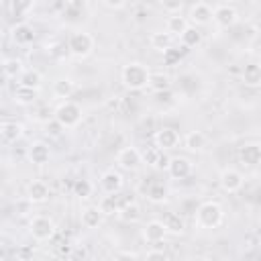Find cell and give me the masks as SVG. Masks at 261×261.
Instances as JSON below:
<instances>
[{
  "label": "cell",
  "instance_id": "6da1fadb",
  "mask_svg": "<svg viewBox=\"0 0 261 261\" xmlns=\"http://www.w3.org/2000/svg\"><path fill=\"white\" fill-rule=\"evenodd\" d=\"M224 220V210L218 202L214 200H208V202H202L196 210V216H194V222L198 228H204V230H210V228H218Z\"/></svg>",
  "mask_w": 261,
  "mask_h": 261
},
{
  "label": "cell",
  "instance_id": "7a4b0ae2",
  "mask_svg": "<svg viewBox=\"0 0 261 261\" xmlns=\"http://www.w3.org/2000/svg\"><path fill=\"white\" fill-rule=\"evenodd\" d=\"M120 82L124 84V88L139 92V90L147 88V82H149V69H147L143 63H137V61L126 63V65L122 67V71H120Z\"/></svg>",
  "mask_w": 261,
  "mask_h": 261
},
{
  "label": "cell",
  "instance_id": "3957f363",
  "mask_svg": "<svg viewBox=\"0 0 261 261\" xmlns=\"http://www.w3.org/2000/svg\"><path fill=\"white\" fill-rule=\"evenodd\" d=\"M82 116H84V110L77 102H71V100H63L57 104V108L53 110V118L63 126V128H75L80 122H82Z\"/></svg>",
  "mask_w": 261,
  "mask_h": 261
},
{
  "label": "cell",
  "instance_id": "277c9868",
  "mask_svg": "<svg viewBox=\"0 0 261 261\" xmlns=\"http://www.w3.org/2000/svg\"><path fill=\"white\" fill-rule=\"evenodd\" d=\"M67 51L77 57V59H86L92 51H94V37L86 31H77L67 39Z\"/></svg>",
  "mask_w": 261,
  "mask_h": 261
},
{
  "label": "cell",
  "instance_id": "5b68a950",
  "mask_svg": "<svg viewBox=\"0 0 261 261\" xmlns=\"http://www.w3.org/2000/svg\"><path fill=\"white\" fill-rule=\"evenodd\" d=\"M29 232L35 241H51V237L55 234V222L49 218V216H33L31 222H29Z\"/></svg>",
  "mask_w": 261,
  "mask_h": 261
},
{
  "label": "cell",
  "instance_id": "8992f818",
  "mask_svg": "<svg viewBox=\"0 0 261 261\" xmlns=\"http://www.w3.org/2000/svg\"><path fill=\"white\" fill-rule=\"evenodd\" d=\"M237 20H239V12L230 4H220L212 10V22L218 29H230L237 24Z\"/></svg>",
  "mask_w": 261,
  "mask_h": 261
},
{
  "label": "cell",
  "instance_id": "52a82bcc",
  "mask_svg": "<svg viewBox=\"0 0 261 261\" xmlns=\"http://www.w3.org/2000/svg\"><path fill=\"white\" fill-rule=\"evenodd\" d=\"M218 184H220V188H222L226 194H234V192H239V190L243 188L245 177H243V173H241L239 169H234V167H226V169L220 171Z\"/></svg>",
  "mask_w": 261,
  "mask_h": 261
},
{
  "label": "cell",
  "instance_id": "ba28073f",
  "mask_svg": "<svg viewBox=\"0 0 261 261\" xmlns=\"http://www.w3.org/2000/svg\"><path fill=\"white\" fill-rule=\"evenodd\" d=\"M153 141H155V147H159L163 151H171L179 145V133L171 126H161V128L155 130Z\"/></svg>",
  "mask_w": 261,
  "mask_h": 261
},
{
  "label": "cell",
  "instance_id": "9c48e42d",
  "mask_svg": "<svg viewBox=\"0 0 261 261\" xmlns=\"http://www.w3.org/2000/svg\"><path fill=\"white\" fill-rule=\"evenodd\" d=\"M116 163H118L120 169L133 171V169H137V167L143 163V159H141V151H139L137 147H124V149L118 151V155H116Z\"/></svg>",
  "mask_w": 261,
  "mask_h": 261
},
{
  "label": "cell",
  "instance_id": "30bf717a",
  "mask_svg": "<svg viewBox=\"0 0 261 261\" xmlns=\"http://www.w3.org/2000/svg\"><path fill=\"white\" fill-rule=\"evenodd\" d=\"M49 196H51V190L43 179H33L27 186V200L31 204H45L49 200Z\"/></svg>",
  "mask_w": 261,
  "mask_h": 261
},
{
  "label": "cell",
  "instance_id": "8fae6325",
  "mask_svg": "<svg viewBox=\"0 0 261 261\" xmlns=\"http://www.w3.org/2000/svg\"><path fill=\"white\" fill-rule=\"evenodd\" d=\"M190 22L194 27H206L212 22V8L206 4V2H196L192 8H190V14H188Z\"/></svg>",
  "mask_w": 261,
  "mask_h": 261
},
{
  "label": "cell",
  "instance_id": "7c38bea8",
  "mask_svg": "<svg viewBox=\"0 0 261 261\" xmlns=\"http://www.w3.org/2000/svg\"><path fill=\"white\" fill-rule=\"evenodd\" d=\"M165 169L173 179H186L192 173V161L188 157H169Z\"/></svg>",
  "mask_w": 261,
  "mask_h": 261
},
{
  "label": "cell",
  "instance_id": "4fadbf2b",
  "mask_svg": "<svg viewBox=\"0 0 261 261\" xmlns=\"http://www.w3.org/2000/svg\"><path fill=\"white\" fill-rule=\"evenodd\" d=\"M122 184H124L122 173L116 171V169H108V171H104L100 175V188H102L104 194H116V192H120L122 190Z\"/></svg>",
  "mask_w": 261,
  "mask_h": 261
},
{
  "label": "cell",
  "instance_id": "5bb4252c",
  "mask_svg": "<svg viewBox=\"0 0 261 261\" xmlns=\"http://www.w3.org/2000/svg\"><path fill=\"white\" fill-rule=\"evenodd\" d=\"M141 159H143V163H147V165H151V167H155V169H165L167 163H169L167 153H165L163 149H159V147H149V149H145V151L141 153Z\"/></svg>",
  "mask_w": 261,
  "mask_h": 261
},
{
  "label": "cell",
  "instance_id": "9a60e30c",
  "mask_svg": "<svg viewBox=\"0 0 261 261\" xmlns=\"http://www.w3.org/2000/svg\"><path fill=\"white\" fill-rule=\"evenodd\" d=\"M239 161L247 167H255L261 161V147L259 143H245L239 147Z\"/></svg>",
  "mask_w": 261,
  "mask_h": 261
},
{
  "label": "cell",
  "instance_id": "2e32d148",
  "mask_svg": "<svg viewBox=\"0 0 261 261\" xmlns=\"http://www.w3.org/2000/svg\"><path fill=\"white\" fill-rule=\"evenodd\" d=\"M27 157H29V161L35 163V165H45V163L49 161V157H51V149H49V145H47L45 141H35V143L27 149Z\"/></svg>",
  "mask_w": 261,
  "mask_h": 261
},
{
  "label": "cell",
  "instance_id": "e0dca14e",
  "mask_svg": "<svg viewBox=\"0 0 261 261\" xmlns=\"http://www.w3.org/2000/svg\"><path fill=\"white\" fill-rule=\"evenodd\" d=\"M165 226L161 220H149L143 228V239L149 243V245H159L165 241Z\"/></svg>",
  "mask_w": 261,
  "mask_h": 261
},
{
  "label": "cell",
  "instance_id": "ac0fdd59",
  "mask_svg": "<svg viewBox=\"0 0 261 261\" xmlns=\"http://www.w3.org/2000/svg\"><path fill=\"white\" fill-rule=\"evenodd\" d=\"M161 222H163L167 234L179 237V234H184V230H186V220H184V216H181L179 212H167Z\"/></svg>",
  "mask_w": 261,
  "mask_h": 261
},
{
  "label": "cell",
  "instance_id": "d6986e66",
  "mask_svg": "<svg viewBox=\"0 0 261 261\" xmlns=\"http://www.w3.org/2000/svg\"><path fill=\"white\" fill-rule=\"evenodd\" d=\"M10 35H12V41L16 43V45H31L33 41H35V31H33V27L31 24H27V22H18V24H14L12 27V31H10Z\"/></svg>",
  "mask_w": 261,
  "mask_h": 261
},
{
  "label": "cell",
  "instance_id": "ffe728a7",
  "mask_svg": "<svg viewBox=\"0 0 261 261\" xmlns=\"http://www.w3.org/2000/svg\"><path fill=\"white\" fill-rule=\"evenodd\" d=\"M102 220H104V214L100 212V208L98 206H88V208H84L82 210V214H80V222H82V226L84 228H98L100 224H102Z\"/></svg>",
  "mask_w": 261,
  "mask_h": 261
},
{
  "label": "cell",
  "instance_id": "44dd1931",
  "mask_svg": "<svg viewBox=\"0 0 261 261\" xmlns=\"http://www.w3.org/2000/svg\"><path fill=\"white\" fill-rule=\"evenodd\" d=\"M39 98V90L35 88H29V86H20L14 90V102L20 104V106H33Z\"/></svg>",
  "mask_w": 261,
  "mask_h": 261
},
{
  "label": "cell",
  "instance_id": "7402d4cb",
  "mask_svg": "<svg viewBox=\"0 0 261 261\" xmlns=\"http://www.w3.org/2000/svg\"><path fill=\"white\" fill-rule=\"evenodd\" d=\"M179 41H181V47H198L202 43V31H200V27L188 24L181 31V35H179Z\"/></svg>",
  "mask_w": 261,
  "mask_h": 261
},
{
  "label": "cell",
  "instance_id": "603a6c76",
  "mask_svg": "<svg viewBox=\"0 0 261 261\" xmlns=\"http://www.w3.org/2000/svg\"><path fill=\"white\" fill-rule=\"evenodd\" d=\"M73 90H75V84H73L69 77H57V80L53 82V86H51L53 96H55V98H61V100L69 98V96L73 94Z\"/></svg>",
  "mask_w": 261,
  "mask_h": 261
},
{
  "label": "cell",
  "instance_id": "cb8c5ba5",
  "mask_svg": "<svg viewBox=\"0 0 261 261\" xmlns=\"http://www.w3.org/2000/svg\"><path fill=\"white\" fill-rule=\"evenodd\" d=\"M147 88H151L153 92L171 90V80H169V75H165L163 71H149V82H147Z\"/></svg>",
  "mask_w": 261,
  "mask_h": 261
},
{
  "label": "cell",
  "instance_id": "d4e9b609",
  "mask_svg": "<svg viewBox=\"0 0 261 261\" xmlns=\"http://www.w3.org/2000/svg\"><path fill=\"white\" fill-rule=\"evenodd\" d=\"M184 147H186L188 151H194V153L202 151V149L206 147V135H204L202 130H190V133L184 137Z\"/></svg>",
  "mask_w": 261,
  "mask_h": 261
},
{
  "label": "cell",
  "instance_id": "484cf974",
  "mask_svg": "<svg viewBox=\"0 0 261 261\" xmlns=\"http://www.w3.org/2000/svg\"><path fill=\"white\" fill-rule=\"evenodd\" d=\"M243 84L249 88H259L261 86V67L257 63H249L243 69Z\"/></svg>",
  "mask_w": 261,
  "mask_h": 261
},
{
  "label": "cell",
  "instance_id": "4316f807",
  "mask_svg": "<svg viewBox=\"0 0 261 261\" xmlns=\"http://www.w3.org/2000/svg\"><path fill=\"white\" fill-rule=\"evenodd\" d=\"M167 196H169V190H167V186H165L163 181H153V184L147 188V198H149V202H153V204L165 202Z\"/></svg>",
  "mask_w": 261,
  "mask_h": 261
},
{
  "label": "cell",
  "instance_id": "83f0119b",
  "mask_svg": "<svg viewBox=\"0 0 261 261\" xmlns=\"http://www.w3.org/2000/svg\"><path fill=\"white\" fill-rule=\"evenodd\" d=\"M18 84H20V86H29V88L39 90L41 84H43V75H41L39 69H22V73L18 75Z\"/></svg>",
  "mask_w": 261,
  "mask_h": 261
},
{
  "label": "cell",
  "instance_id": "f1b7e54d",
  "mask_svg": "<svg viewBox=\"0 0 261 261\" xmlns=\"http://www.w3.org/2000/svg\"><path fill=\"white\" fill-rule=\"evenodd\" d=\"M149 41H151V47H153L155 51H159V53L173 45V37H171L167 31H157V33H153Z\"/></svg>",
  "mask_w": 261,
  "mask_h": 261
},
{
  "label": "cell",
  "instance_id": "f546056e",
  "mask_svg": "<svg viewBox=\"0 0 261 261\" xmlns=\"http://www.w3.org/2000/svg\"><path fill=\"white\" fill-rule=\"evenodd\" d=\"M124 222H137V220H141V216H143V212H141V206L137 204V202H130V204H126V206H122L118 212H116Z\"/></svg>",
  "mask_w": 261,
  "mask_h": 261
},
{
  "label": "cell",
  "instance_id": "4dcf8cb0",
  "mask_svg": "<svg viewBox=\"0 0 261 261\" xmlns=\"http://www.w3.org/2000/svg\"><path fill=\"white\" fill-rule=\"evenodd\" d=\"M98 208L104 216H114L118 212V202H116V194H106L100 198L98 202Z\"/></svg>",
  "mask_w": 261,
  "mask_h": 261
},
{
  "label": "cell",
  "instance_id": "1f68e13d",
  "mask_svg": "<svg viewBox=\"0 0 261 261\" xmlns=\"http://www.w3.org/2000/svg\"><path fill=\"white\" fill-rule=\"evenodd\" d=\"M0 126H2L4 141H8V143H14L16 139L22 137V124H18V122L8 120V122H4V124H0Z\"/></svg>",
  "mask_w": 261,
  "mask_h": 261
},
{
  "label": "cell",
  "instance_id": "d6a6232c",
  "mask_svg": "<svg viewBox=\"0 0 261 261\" xmlns=\"http://www.w3.org/2000/svg\"><path fill=\"white\" fill-rule=\"evenodd\" d=\"M51 239H55V234H53ZM73 249H75V247L71 245V241H69V239H63V237L55 239L53 251H55V255H57V257H61V259H65V257H71V255H73Z\"/></svg>",
  "mask_w": 261,
  "mask_h": 261
},
{
  "label": "cell",
  "instance_id": "836d02e7",
  "mask_svg": "<svg viewBox=\"0 0 261 261\" xmlns=\"http://www.w3.org/2000/svg\"><path fill=\"white\" fill-rule=\"evenodd\" d=\"M186 27H188V18L186 16H169L167 18V24H165V31L171 37H179Z\"/></svg>",
  "mask_w": 261,
  "mask_h": 261
},
{
  "label": "cell",
  "instance_id": "e575fe53",
  "mask_svg": "<svg viewBox=\"0 0 261 261\" xmlns=\"http://www.w3.org/2000/svg\"><path fill=\"white\" fill-rule=\"evenodd\" d=\"M163 53V65H167V67H173V65H179V61L184 59V49H179V47H167L165 51H161Z\"/></svg>",
  "mask_w": 261,
  "mask_h": 261
},
{
  "label": "cell",
  "instance_id": "d590c367",
  "mask_svg": "<svg viewBox=\"0 0 261 261\" xmlns=\"http://www.w3.org/2000/svg\"><path fill=\"white\" fill-rule=\"evenodd\" d=\"M92 192H94V186H92L90 179H75L73 181V196H77L80 200L90 198Z\"/></svg>",
  "mask_w": 261,
  "mask_h": 261
},
{
  "label": "cell",
  "instance_id": "8d00e7d4",
  "mask_svg": "<svg viewBox=\"0 0 261 261\" xmlns=\"http://www.w3.org/2000/svg\"><path fill=\"white\" fill-rule=\"evenodd\" d=\"M2 69H4V73L8 75V77H16V75H20L22 73V61L20 59H16V57H10V59H6L4 61V65H2Z\"/></svg>",
  "mask_w": 261,
  "mask_h": 261
},
{
  "label": "cell",
  "instance_id": "74e56055",
  "mask_svg": "<svg viewBox=\"0 0 261 261\" xmlns=\"http://www.w3.org/2000/svg\"><path fill=\"white\" fill-rule=\"evenodd\" d=\"M35 0H10V10L12 14L20 16V14H27L31 8H33Z\"/></svg>",
  "mask_w": 261,
  "mask_h": 261
},
{
  "label": "cell",
  "instance_id": "f35d334b",
  "mask_svg": "<svg viewBox=\"0 0 261 261\" xmlns=\"http://www.w3.org/2000/svg\"><path fill=\"white\" fill-rule=\"evenodd\" d=\"M159 4L163 6V10H167V12L175 14V12H179V10H181L184 0H159Z\"/></svg>",
  "mask_w": 261,
  "mask_h": 261
},
{
  "label": "cell",
  "instance_id": "ab89813d",
  "mask_svg": "<svg viewBox=\"0 0 261 261\" xmlns=\"http://www.w3.org/2000/svg\"><path fill=\"white\" fill-rule=\"evenodd\" d=\"M45 128H47V133H49L51 137H59V135L65 130V128H63V126H61V124H59L55 118H51L49 122H45Z\"/></svg>",
  "mask_w": 261,
  "mask_h": 261
},
{
  "label": "cell",
  "instance_id": "60d3db41",
  "mask_svg": "<svg viewBox=\"0 0 261 261\" xmlns=\"http://www.w3.org/2000/svg\"><path fill=\"white\" fill-rule=\"evenodd\" d=\"M35 118H37L39 122H43V124H45V122H49V120L53 118V110H51L49 106H43V108H39V110H37Z\"/></svg>",
  "mask_w": 261,
  "mask_h": 261
},
{
  "label": "cell",
  "instance_id": "b9f144b4",
  "mask_svg": "<svg viewBox=\"0 0 261 261\" xmlns=\"http://www.w3.org/2000/svg\"><path fill=\"white\" fill-rule=\"evenodd\" d=\"M145 257H147V259H165L167 255H165L163 249H151V251H147Z\"/></svg>",
  "mask_w": 261,
  "mask_h": 261
},
{
  "label": "cell",
  "instance_id": "7bdbcfd3",
  "mask_svg": "<svg viewBox=\"0 0 261 261\" xmlns=\"http://www.w3.org/2000/svg\"><path fill=\"white\" fill-rule=\"evenodd\" d=\"M108 8H112V10H118V8H122L124 4H126V0H102Z\"/></svg>",
  "mask_w": 261,
  "mask_h": 261
},
{
  "label": "cell",
  "instance_id": "ee69618b",
  "mask_svg": "<svg viewBox=\"0 0 261 261\" xmlns=\"http://www.w3.org/2000/svg\"><path fill=\"white\" fill-rule=\"evenodd\" d=\"M33 255V251L31 249H27V247H22L20 251H18V257H31Z\"/></svg>",
  "mask_w": 261,
  "mask_h": 261
},
{
  "label": "cell",
  "instance_id": "f6af8a7d",
  "mask_svg": "<svg viewBox=\"0 0 261 261\" xmlns=\"http://www.w3.org/2000/svg\"><path fill=\"white\" fill-rule=\"evenodd\" d=\"M4 143V135H2V126H0V145Z\"/></svg>",
  "mask_w": 261,
  "mask_h": 261
},
{
  "label": "cell",
  "instance_id": "bcb514c9",
  "mask_svg": "<svg viewBox=\"0 0 261 261\" xmlns=\"http://www.w3.org/2000/svg\"><path fill=\"white\" fill-rule=\"evenodd\" d=\"M226 2H228V4H230V2H237V0H226Z\"/></svg>",
  "mask_w": 261,
  "mask_h": 261
}]
</instances>
